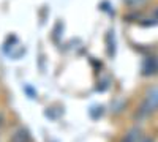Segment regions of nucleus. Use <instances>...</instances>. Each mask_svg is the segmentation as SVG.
I'll return each instance as SVG.
<instances>
[{"instance_id": "nucleus-2", "label": "nucleus", "mask_w": 158, "mask_h": 142, "mask_svg": "<svg viewBox=\"0 0 158 142\" xmlns=\"http://www.w3.org/2000/svg\"><path fill=\"white\" fill-rule=\"evenodd\" d=\"M155 71H158V59L155 57H149L144 60V65H142V74L144 76H150Z\"/></svg>"}, {"instance_id": "nucleus-7", "label": "nucleus", "mask_w": 158, "mask_h": 142, "mask_svg": "<svg viewBox=\"0 0 158 142\" xmlns=\"http://www.w3.org/2000/svg\"><path fill=\"white\" fill-rule=\"evenodd\" d=\"M156 16H158V10H156Z\"/></svg>"}, {"instance_id": "nucleus-1", "label": "nucleus", "mask_w": 158, "mask_h": 142, "mask_svg": "<svg viewBox=\"0 0 158 142\" xmlns=\"http://www.w3.org/2000/svg\"><path fill=\"white\" fill-rule=\"evenodd\" d=\"M158 109V85L155 87H150L147 92H146V96H144V101H142V106L139 109V115L144 117V115H149L152 112H155Z\"/></svg>"}, {"instance_id": "nucleus-5", "label": "nucleus", "mask_w": 158, "mask_h": 142, "mask_svg": "<svg viewBox=\"0 0 158 142\" xmlns=\"http://www.w3.org/2000/svg\"><path fill=\"white\" fill-rule=\"evenodd\" d=\"M123 2L128 5V6H133V8H139L142 6L144 3L147 2V0H123Z\"/></svg>"}, {"instance_id": "nucleus-6", "label": "nucleus", "mask_w": 158, "mask_h": 142, "mask_svg": "<svg viewBox=\"0 0 158 142\" xmlns=\"http://www.w3.org/2000/svg\"><path fill=\"white\" fill-rule=\"evenodd\" d=\"M138 142H153V139L152 137H147V136H142Z\"/></svg>"}, {"instance_id": "nucleus-3", "label": "nucleus", "mask_w": 158, "mask_h": 142, "mask_svg": "<svg viewBox=\"0 0 158 142\" xmlns=\"http://www.w3.org/2000/svg\"><path fill=\"white\" fill-rule=\"evenodd\" d=\"M142 136H144V134H142V131L139 130V128H131V130L123 136L122 142H138Z\"/></svg>"}, {"instance_id": "nucleus-4", "label": "nucleus", "mask_w": 158, "mask_h": 142, "mask_svg": "<svg viewBox=\"0 0 158 142\" xmlns=\"http://www.w3.org/2000/svg\"><path fill=\"white\" fill-rule=\"evenodd\" d=\"M30 140H32L30 134H29V131L25 130V128H19L11 137V142H30Z\"/></svg>"}]
</instances>
